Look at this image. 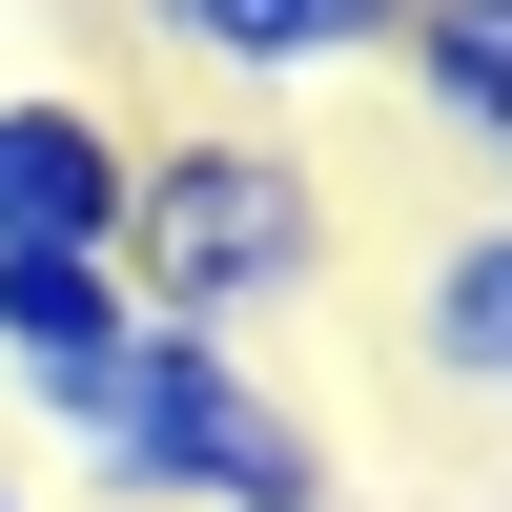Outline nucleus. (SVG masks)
Wrapping results in <instances>:
<instances>
[{"mask_svg": "<svg viewBox=\"0 0 512 512\" xmlns=\"http://www.w3.org/2000/svg\"><path fill=\"white\" fill-rule=\"evenodd\" d=\"M328 267H349V226H328V164L287 144V123H164L144 144V226H123V287H144V328H226V349H267L287 308H328Z\"/></svg>", "mask_w": 512, "mask_h": 512, "instance_id": "f257e3e1", "label": "nucleus"}, {"mask_svg": "<svg viewBox=\"0 0 512 512\" xmlns=\"http://www.w3.org/2000/svg\"><path fill=\"white\" fill-rule=\"evenodd\" d=\"M82 472L123 512H349L328 431L226 349V328H144V349L103 369V410H82Z\"/></svg>", "mask_w": 512, "mask_h": 512, "instance_id": "f03ea898", "label": "nucleus"}, {"mask_svg": "<svg viewBox=\"0 0 512 512\" xmlns=\"http://www.w3.org/2000/svg\"><path fill=\"white\" fill-rule=\"evenodd\" d=\"M123 226H144V123L82 82H0V246L123 267Z\"/></svg>", "mask_w": 512, "mask_h": 512, "instance_id": "7ed1b4c3", "label": "nucleus"}, {"mask_svg": "<svg viewBox=\"0 0 512 512\" xmlns=\"http://www.w3.org/2000/svg\"><path fill=\"white\" fill-rule=\"evenodd\" d=\"M123 21H144L164 62H205L246 123L308 103V82H369V62H390V0H123Z\"/></svg>", "mask_w": 512, "mask_h": 512, "instance_id": "20e7f679", "label": "nucleus"}, {"mask_svg": "<svg viewBox=\"0 0 512 512\" xmlns=\"http://www.w3.org/2000/svg\"><path fill=\"white\" fill-rule=\"evenodd\" d=\"M369 82L431 123V164H451L472 205H512V0H410Z\"/></svg>", "mask_w": 512, "mask_h": 512, "instance_id": "39448f33", "label": "nucleus"}, {"mask_svg": "<svg viewBox=\"0 0 512 512\" xmlns=\"http://www.w3.org/2000/svg\"><path fill=\"white\" fill-rule=\"evenodd\" d=\"M123 349H144V287H123V267H62V246H0V390H21V410H62V431H82Z\"/></svg>", "mask_w": 512, "mask_h": 512, "instance_id": "423d86ee", "label": "nucleus"}, {"mask_svg": "<svg viewBox=\"0 0 512 512\" xmlns=\"http://www.w3.org/2000/svg\"><path fill=\"white\" fill-rule=\"evenodd\" d=\"M410 369L451 410H512V205H451L410 246Z\"/></svg>", "mask_w": 512, "mask_h": 512, "instance_id": "0eeeda50", "label": "nucleus"}, {"mask_svg": "<svg viewBox=\"0 0 512 512\" xmlns=\"http://www.w3.org/2000/svg\"><path fill=\"white\" fill-rule=\"evenodd\" d=\"M0 512H21V472H0Z\"/></svg>", "mask_w": 512, "mask_h": 512, "instance_id": "6e6552de", "label": "nucleus"}, {"mask_svg": "<svg viewBox=\"0 0 512 512\" xmlns=\"http://www.w3.org/2000/svg\"><path fill=\"white\" fill-rule=\"evenodd\" d=\"M390 21H410V0H390Z\"/></svg>", "mask_w": 512, "mask_h": 512, "instance_id": "1a4fd4ad", "label": "nucleus"}]
</instances>
